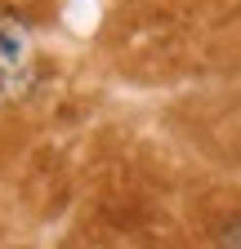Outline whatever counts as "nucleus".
Instances as JSON below:
<instances>
[{
	"instance_id": "nucleus-1",
	"label": "nucleus",
	"mask_w": 241,
	"mask_h": 249,
	"mask_svg": "<svg viewBox=\"0 0 241 249\" xmlns=\"http://www.w3.org/2000/svg\"><path fill=\"white\" fill-rule=\"evenodd\" d=\"M36 85V45L14 14H0V103L27 98Z\"/></svg>"
},
{
	"instance_id": "nucleus-2",
	"label": "nucleus",
	"mask_w": 241,
	"mask_h": 249,
	"mask_svg": "<svg viewBox=\"0 0 241 249\" xmlns=\"http://www.w3.org/2000/svg\"><path fill=\"white\" fill-rule=\"evenodd\" d=\"M223 245H228V249H241V227H228V236H223Z\"/></svg>"
}]
</instances>
